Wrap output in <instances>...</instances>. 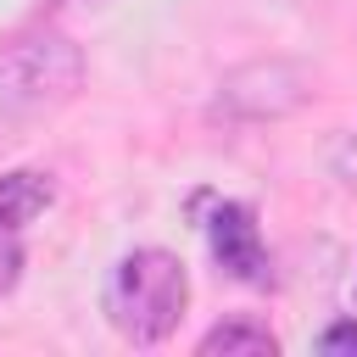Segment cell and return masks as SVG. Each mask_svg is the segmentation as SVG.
<instances>
[{
	"label": "cell",
	"mask_w": 357,
	"mask_h": 357,
	"mask_svg": "<svg viewBox=\"0 0 357 357\" xmlns=\"http://www.w3.org/2000/svg\"><path fill=\"white\" fill-rule=\"evenodd\" d=\"M184 301H190V273L173 251L162 245H139L128 251L117 268H112V284H106V318L123 340L134 346H156L178 329L184 318Z\"/></svg>",
	"instance_id": "obj_1"
},
{
	"label": "cell",
	"mask_w": 357,
	"mask_h": 357,
	"mask_svg": "<svg viewBox=\"0 0 357 357\" xmlns=\"http://www.w3.org/2000/svg\"><path fill=\"white\" fill-rule=\"evenodd\" d=\"M78 84H84V56L61 33H33L0 56V106L11 117H39L67 106Z\"/></svg>",
	"instance_id": "obj_2"
},
{
	"label": "cell",
	"mask_w": 357,
	"mask_h": 357,
	"mask_svg": "<svg viewBox=\"0 0 357 357\" xmlns=\"http://www.w3.org/2000/svg\"><path fill=\"white\" fill-rule=\"evenodd\" d=\"M301 100H307V78H301V67H290V61H251V67H234V73L218 84V112L251 117V123L284 117V112H296Z\"/></svg>",
	"instance_id": "obj_3"
},
{
	"label": "cell",
	"mask_w": 357,
	"mask_h": 357,
	"mask_svg": "<svg viewBox=\"0 0 357 357\" xmlns=\"http://www.w3.org/2000/svg\"><path fill=\"white\" fill-rule=\"evenodd\" d=\"M206 240H212V257L223 273H234L245 284H268V251L257 234V212L245 201H223L206 223Z\"/></svg>",
	"instance_id": "obj_4"
},
{
	"label": "cell",
	"mask_w": 357,
	"mask_h": 357,
	"mask_svg": "<svg viewBox=\"0 0 357 357\" xmlns=\"http://www.w3.org/2000/svg\"><path fill=\"white\" fill-rule=\"evenodd\" d=\"M50 201H56V184H50L45 173H28V167H22V173H6V178H0V218L17 223V229L33 223Z\"/></svg>",
	"instance_id": "obj_5"
},
{
	"label": "cell",
	"mask_w": 357,
	"mask_h": 357,
	"mask_svg": "<svg viewBox=\"0 0 357 357\" xmlns=\"http://www.w3.org/2000/svg\"><path fill=\"white\" fill-rule=\"evenodd\" d=\"M273 357L279 351V340L262 329V324H245V318H234V324H218V329H206L201 335V357Z\"/></svg>",
	"instance_id": "obj_6"
},
{
	"label": "cell",
	"mask_w": 357,
	"mask_h": 357,
	"mask_svg": "<svg viewBox=\"0 0 357 357\" xmlns=\"http://www.w3.org/2000/svg\"><path fill=\"white\" fill-rule=\"evenodd\" d=\"M22 279V240H17V223L0 218V296Z\"/></svg>",
	"instance_id": "obj_7"
},
{
	"label": "cell",
	"mask_w": 357,
	"mask_h": 357,
	"mask_svg": "<svg viewBox=\"0 0 357 357\" xmlns=\"http://www.w3.org/2000/svg\"><path fill=\"white\" fill-rule=\"evenodd\" d=\"M318 351H329V357H335V351H351V357H357V324H329V329L318 335Z\"/></svg>",
	"instance_id": "obj_8"
}]
</instances>
